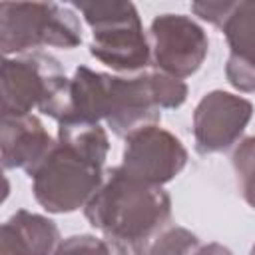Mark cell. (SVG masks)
<instances>
[{
  "mask_svg": "<svg viewBox=\"0 0 255 255\" xmlns=\"http://www.w3.org/2000/svg\"><path fill=\"white\" fill-rule=\"evenodd\" d=\"M84 215L106 237L112 255H143L169 227L171 197L161 185L137 181L118 165L106 171V181L84 207Z\"/></svg>",
  "mask_w": 255,
  "mask_h": 255,
  "instance_id": "1",
  "label": "cell"
},
{
  "mask_svg": "<svg viewBox=\"0 0 255 255\" xmlns=\"http://www.w3.org/2000/svg\"><path fill=\"white\" fill-rule=\"evenodd\" d=\"M70 96L64 66L48 52L36 50L4 58L0 70V116H28L32 110L62 120Z\"/></svg>",
  "mask_w": 255,
  "mask_h": 255,
  "instance_id": "2",
  "label": "cell"
},
{
  "mask_svg": "<svg viewBox=\"0 0 255 255\" xmlns=\"http://www.w3.org/2000/svg\"><path fill=\"white\" fill-rule=\"evenodd\" d=\"M92 28L90 54L116 72H137L151 66V44L143 34L131 2H74Z\"/></svg>",
  "mask_w": 255,
  "mask_h": 255,
  "instance_id": "3",
  "label": "cell"
},
{
  "mask_svg": "<svg viewBox=\"0 0 255 255\" xmlns=\"http://www.w3.org/2000/svg\"><path fill=\"white\" fill-rule=\"evenodd\" d=\"M82 44V26L76 12L56 2H2L0 50L10 54L36 52L42 46L72 50Z\"/></svg>",
  "mask_w": 255,
  "mask_h": 255,
  "instance_id": "4",
  "label": "cell"
},
{
  "mask_svg": "<svg viewBox=\"0 0 255 255\" xmlns=\"http://www.w3.org/2000/svg\"><path fill=\"white\" fill-rule=\"evenodd\" d=\"M34 199L48 213H72L86 207L106 181L104 165L56 139L44 161L30 173Z\"/></svg>",
  "mask_w": 255,
  "mask_h": 255,
  "instance_id": "5",
  "label": "cell"
},
{
  "mask_svg": "<svg viewBox=\"0 0 255 255\" xmlns=\"http://www.w3.org/2000/svg\"><path fill=\"white\" fill-rule=\"evenodd\" d=\"M149 40L153 70L179 80L193 76L209 50L205 30L183 14L155 16L149 26Z\"/></svg>",
  "mask_w": 255,
  "mask_h": 255,
  "instance_id": "6",
  "label": "cell"
},
{
  "mask_svg": "<svg viewBox=\"0 0 255 255\" xmlns=\"http://www.w3.org/2000/svg\"><path fill=\"white\" fill-rule=\"evenodd\" d=\"M187 157L181 139L153 124L143 126L126 137L120 167L137 181L165 185L183 171Z\"/></svg>",
  "mask_w": 255,
  "mask_h": 255,
  "instance_id": "7",
  "label": "cell"
},
{
  "mask_svg": "<svg viewBox=\"0 0 255 255\" xmlns=\"http://www.w3.org/2000/svg\"><path fill=\"white\" fill-rule=\"evenodd\" d=\"M253 116V104L231 92L213 90L193 110L195 151L201 155L227 151L243 135Z\"/></svg>",
  "mask_w": 255,
  "mask_h": 255,
  "instance_id": "8",
  "label": "cell"
},
{
  "mask_svg": "<svg viewBox=\"0 0 255 255\" xmlns=\"http://www.w3.org/2000/svg\"><path fill=\"white\" fill-rule=\"evenodd\" d=\"M161 120L153 74L145 72L133 78L106 74L104 122L118 137H128L131 131L153 126Z\"/></svg>",
  "mask_w": 255,
  "mask_h": 255,
  "instance_id": "9",
  "label": "cell"
},
{
  "mask_svg": "<svg viewBox=\"0 0 255 255\" xmlns=\"http://www.w3.org/2000/svg\"><path fill=\"white\" fill-rule=\"evenodd\" d=\"M54 143L38 116H2L0 147L4 169L22 167L30 175L44 161Z\"/></svg>",
  "mask_w": 255,
  "mask_h": 255,
  "instance_id": "10",
  "label": "cell"
},
{
  "mask_svg": "<svg viewBox=\"0 0 255 255\" xmlns=\"http://www.w3.org/2000/svg\"><path fill=\"white\" fill-rule=\"evenodd\" d=\"M60 243L56 221L18 209L0 229V255H52Z\"/></svg>",
  "mask_w": 255,
  "mask_h": 255,
  "instance_id": "11",
  "label": "cell"
},
{
  "mask_svg": "<svg viewBox=\"0 0 255 255\" xmlns=\"http://www.w3.org/2000/svg\"><path fill=\"white\" fill-rule=\"evenodd\" d=\"M106 74L94 72L88 66H78L70 78L68 106L60 122L100 124L104 120Z\"/></svg>",
  "mask_w": 255,
  "mask_h": 255,
  "instance_id": "12",
  "label": "cell"
},
{
  "mask_svg": "<svg viewBox=\"0 0 255 255\" xmlns=\"http://www.w3.org/2000/svg\"><path fill=\"white\" fill-rule=\"evenodd\" d=\"M229 56L255 62V0H239L221 28Z\"/></svg>",
  "mask_w": 255,
  "mask_h": 255,
  "instance_id": "13",
  "label": "cell"
},
{
  "mask_svg": "<svg viewBox=\"0 0 255 255\" xmlns=\"http://www.w3.org/2000/svg\"><path fill=\"white\" fill-rule=\"evenodd\" d=\"M58 141L68 143L92 161L104 165L110 151V139L100 124L88 122H58Z\"/></svg>",
  "mask_w": 255,
  "mask_h": 255,
  "instance_id": "14",
  "label": "cell"
},
{
  "mask_svg": "<svg viewBox=\"0 0 255 255\" xmlns=\"http://www.w3.org/2000/svg\"><path fill=\"white\" fill-rule=\"evenodd\" d=\"M199 247V239L185 227L169 225L163 229L145 249L143 255H193Z\"/></svg>",
  "mask_w": 255,
  "mask_h": 255,
  "instance_id": "15",
  "label": "cell"
},
{
  "mask_svg": "<svg viewBox=\"0 0 255 255\" xmlns=\"http://www.w3.org/2000/svg\"><path fill=\"white\" fill-rule=\"evenodd\" d=\"M233 169L237 173L243 199L255 209V135L241 139L233 153Z\"/></svg>",
  "mask_w": 255,
  "mask_h": 255,
  "instance_id": "16",
  "label": "cell"
},
{
  "mask_svg": "<svg viewBox=\"0 0 255 255\" xmlns=\"http://www.w3.org/2000/svg\"><path fill=\"white\" fill-rule=\"evenodd\" d=\"M52 255H112V249L106 239L90 233H80L62 239Z\"/></svg>",
  "mask_w": 255,
  "mask_h": 255,
  "instance_id": "17",
  "label": "cell"
},
{
  "mask_svg": "<svg viewBox=\"0 0 255 255\" xmlns=\"http://www.w3.org/2000/svg\"><path fill=\"white\" fill-rule=\"evenodd\" d=\"M233 8H235V2H193L191 4V12L195 16H199L201 20L209 22L219 30L223 28Z\"/></svg>",
  "mask_w": 255,
  "mask_h": 255,
  "instance_id": "18",
  "label": "cell"
},
{
  "mask_svg": "<svg viewBox=\"0 0 255 255\" xmlns=\"http://www.w3.org/2000/svg\"><path fill=\"white\" fill-rule=\"evenodd\" d=\"M251 255H255V243H253V247H251Z\"/></svg>",
  "mask_w": 255,
  "mask_h": 255,
  "instance_id": "19",
  "label": "cell"
}]
</instances>
